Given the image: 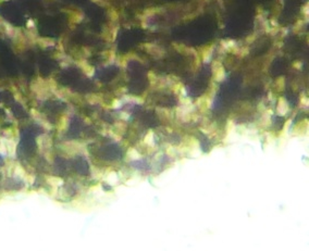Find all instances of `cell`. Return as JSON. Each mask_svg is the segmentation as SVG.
Returning a JSON list of instances; mask_svg holds the SVG:
<instances>
[{"label":"cell","instance_id":"52a82bcc","mask_svg":"<svg viewBox=\"0 0 309 251\" xmlns=\"http://www.w3.org/2000/svg\"><path fill=\"white\" fill-rule=\"evenodd\" d=\"M234 130H235V124L233 123V121L229 120L228 125H226V134H228V136H231Z\"/></svg>","mask_w":309,"mask_h":251},{"label":"cell","instance_id":"6da1fadb","mask_svg":"<svg viewBox=\"0 0 309 251\" xmlns=\"http://www.w3.org/2000/svg\"><path fill=\"white\" fill-rule=\"evenodd\" d=\"M212 73H214V78L217 82L224 81L225 78V69L220 62H214L212 64Z\"/></svg>","mask_w":309,"mask_h":251},{"label":"cell","instance_id":"277c9868","mask_svg":"<svg viewBox=\"0 0 309 251\" xmlns=\"http://www.w3.org/2000/svg\"><path fill=\"white\" fill-rule=\"evenodd\" d=\"M144 141H145V144H147L148 146H154V132H152V130H149V132H148V134L146 135Z\"/></svg>","mask_w":309,"mask_h":251},{"label":"cell","instance_id":"ba28073f","mask_svg":"<svg viewBox=\"0 0 309 251\" xmlns=\"http://www.w3.org/2000/svg\"><path fill=\"white\" fill-rule=\"evenodd\" d=\"M270 114H271V111H270V113H269V112H267V113H265V114L262 115L261 124L263 126H268L269 124H270Z\"/></svg>","mask_w":309,"mask_h":251},{"label":"cell","instance_id":"7a4b0ae2","mask_svg":"<svg viewBox=\"0 0 309 251\" xmlns=\"http://www.w3.org/2000/svg\"><path fill=\"white\" fill-rule=\"evenodd\" d=\"M288 112V104L284 97H280L278 102V113L280 115H285Z\"/></svg>","mask_w":309,"mask_h":251},{"label":"cell","instance_id":"9c48e42d","mask_svg":"<svg viewBox=\"0 0 309 251\" xmlns=\"http://www.w3.org/2000/svg\"><path fill=\"white\" fill-rule=\"evenodd\" d=\"M276 85L281 86V87H280V90H283L284 86H285V79H284V77H280L279 79L276 81Z\"/></svg>","mask_w":309,"mask_h":251},{"label":"cell","instance_id":"30bf717a","mask_svg":"<svg viewBox=\"0 0 309 251\" xmlns=\"http://www.w3.org/2000/svg\"><path fill=\"white\" fill-rule=\"evenodd\" d=\"M167 153H168V155H170V157H173V155H175V152H174V148H172V147H170V148H169V149H168V150H167Z\"/></svg>","mask_w":309,"mask_h":251},{"label":"cell","instance_id":"5b68a950","mask_svg":"<svg viewBox=\"0 0 309 251\" xmlns=\"http://www.w3.org/2000/svg\"><path fill=\"white\" fill-rule=\"evenodd\" d=\"M127 155H130V158H131L132 160H137V159H140V152L137 151L135 148H131V149H129V151H127Z\"/></svg>","mask_w":309,"mask_h":251},{"label":"cell","instance_id":"3957f363","mask_svg":"<svg viewBox=\"0 0 309 251\" xmlns=\"http://www.w3.org/2000/svg\"><path fill=\"white\" fill-rule=\"evenodd\" d=\"M212 50H214V46H208L206 47V50L202 52V60L205 62H208V60L211 58V55H212Z\"/></svg>","mask_w":309,"mask_h":251},{"label":"cell","instance_id":"8992f818","mask_svg":"<svg viewBox=\"0 0 309 251\" xmlns=\"http://www.w3.org/2000/svg\"><path fill=\"white\" fill-rule=\"evenodd\" d=\"M118 175L114 173V172H112V173H110L109 175L107 176V182L109 183V184L111 185H114V184H117V182H118Z\"/></svg>","mask_w":309,"mask_h":251}]
</instances>
